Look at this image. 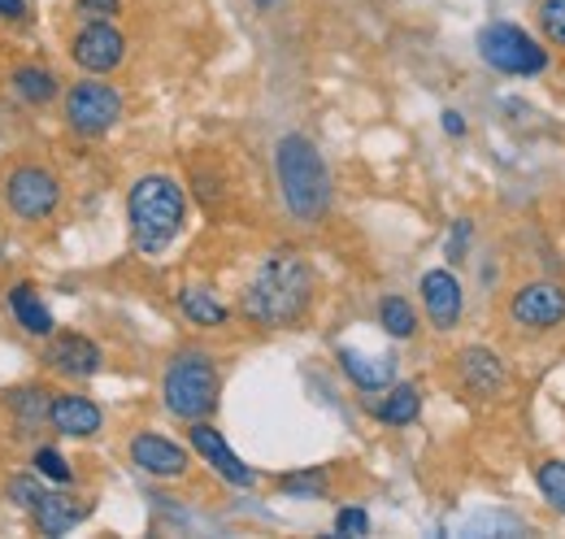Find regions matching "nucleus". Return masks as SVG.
<instances>
[{
	"label": "nucleus",
	"instance_id": "a878e982",
	"mask_svg": "<svg viewBox=\"0 0 565 539\" xmlns=\"http://www.w3.org/2000/svg\"><path fill=\"white\" fill-rule=\"evenodd\" d=\"M31 466H35V474H40V478H49V483H57V487H71V483H74L71 462H66L57 448H35Z\"/></svg>",
	"mask_w": 565,
	"mask_h": 539
},
{
	"label": "nucleus",
	"instance_id": "5701e85b",
	"mask_svg": "<svg viewBox=\"0 0 565 539\" xmlns=\"http://www.w3.org/2000/svg\"><path fill=\"white\" fill-rule=\"evenodd\" d=\"M9 409H13V418H18V422L40 426V422H49L53 392H49V388H18V392H9Z\"/></svg>",
	"mask_w": 565,
	"mask_h": 539
},
{
	"label": "nucleus",
	"instance_id": "b1692460",
	"mask_svg": "<svg viewBox=\"0 0 565 539\" xmlns=\"http://www.w3.org/2000/svg\"><path fill=\"white\" fill-rule=\"evenodd\" d=\"M279 487L287 496H296V500H322L327 496V471L322 466H309V471L282 474Z\"/></svg>",
	"mask_w": 565,
	"mask_h": 539
},
{
	"label": "nucleus",
	"instance_id": "20e7f679",
	"mask_svg": "<svg viewBox=\"0 0 565 539\" xmlns=\"http://www.w3.org/2000/svg\"><path fill=\"white\" fill-rule=\"evenodd\" d=\"M222 397V379H217V366H213L210 352L201 348H183L170 366H166V379H161V404L183 418V422H201L217 409Z\"/></svg>",
	"mask_w": 565,
	"mask_h": 539
},
{
	"label": "nucleus",
	"instance_id": "dca6fc26",
	"mask_svg": "<svg viewBox=\"0 0 565 539\" xmlns=\"http://www.w3.org/2000/svg\"><path fill=\"white\" fill-rule=\"evenodd\" d=\"M83 518H92V500L62 496V492H44V500L31 509V522H35L44 536H71Z\"/></svg>",
	"mask_w": 565,
	"mask_h": 539
},
{
	"label": "nucleus",
	"instance_id": "bb28decb",
	"mask_svg": "<svg viewBox=\"0 0 565 539\" xmlns=\"http://www.w3.org/2000/svg\"><path fill=\"white\" fill-rule=\"evenodd\" d=\"M540 27H544L548 44L565 49V0H544L540 4Z\"/></svg>",
	"mask_w": 565,
	"mask_h": 539
},
{
	"label": "nucleus",
	"instance_id": "6ab92c4d",
	"mask_svg": "<svg viewBox=\"0 0 565 539\" xmlns=\"http://www.w3.org/2000/svg\"><path fill=\"white\" fill-rule=\"evenodd\" d=\"M418 413H423V392L414 383H392L387 397L374 404V418L383 426H409V422H418Z\"/></svg>",
	"mask_w": 565,
	"mask_h": 539
},
{
	"label": "nucleus",
	"instance_id": "39448f33",
	"mask_svg": "<svg viewBox=\"0 0 565 539\" xmlns=\"http://www.w3.org/2000/svg\"><path fill=\"white\" fill-rule=\"evenodd\" d=\"M479 57L509 78H531L548 70V49H540L522 27L513 22H488L479 31Z\"/></svg>",
	"mask_w": 565,
	"mask_h": 539
},
{
	"label": "nucleus",
	"instance_id": "f03ea898",
	"mask_svg": "<svg viewBox=\"0 0 565 539\" xmlns=\"http://www.w3.org/2000/svg\"><path fill=\"white\" fill-rule=\"evenodd\" d=\"M275 175H279L282 204L296 222H318L331 209V175L313 139L282 135L275 144Z\"/></svg>",
	"mask_w": 565,
	"mask_h": 539
},
{
	"label": "nucleus",
	"instance_id": "c85d7f7f",
	"mask_svg": "<svg viewBox=\"0 0 565 539\" xmlns=\"http://www.w3.org/2000/svg\"><path fill=\"white\" fill-rule=\"evenodd\" d=\"M9 500L18 505V509H35L40 500H44V487H40V478H26V474H18V478H9Z\"/></svg>",
	"mask_w": 565,
	"mask_h": 539
},
{
	"label": "nucleus",
	"instance_id": "a211bd4d",
	"mask_svg": "<svg viewBox=\"0 0 565 539\" xmlns=\"http://www.w3.org/2000/svg\"><path fill=\"white\" fill-rule=\"evenodd\" d=\"M335 361H340V370L353 379L356 392H387V388L396 383V361H392V357H365V352H356V348H340Z\"/></svg>",
	"mask_w": 565,
	"mask_h": 539
},
{
	"label": "nucleus",
	"instance_id": "423d86ee",
	"mask_svg": "<svg viewBox=\"0 0 565 539\" xmlns=\"http://www.w3.org/2000/svg\"><path fill=\"white\" fill-rule=\"evenodd\" d=\"M62 204V179L49 170V166H35V161H22L9 170L4 179V209L22 222H44L53 218Z\"/></svg>",
	"mask_w": 565,
	"mask_h": 539
},
{
	"label": "nucleus",
	"instance_id": "f704fd0d",
	"mask_svg": "<svg viewBox=\"0 0 565 539\" xmlns=\"http://www.w3.org/2000/svg\"><path fill=\"white\" fill-rule=\"evenodd\" d=\"M257 4H270V0H257Z\"/></svg>",
	"mask_w": 565,
	"mask_h": 539
},
{
	"label": "nucleus",
	"instance_id": "7c9ffc66",
	"mask_svg": "<svg viewBox=\"0 0 565 539\" xmlns=\"http://www.w3.org/2000/svg\"><path fill=\"white\" fill-rule=\"evenodd\" d=\"M74 9H78V18H87V22H109V18L122 13V0H74Z\"/></svg>",
	"mask_w": 565,
	"mask_h": 539
},
{
	"label": "nucleus",
	"instance_id": "0eeeda50",
	"mask_svg": "<svg viewBox=\"0 0 565 539\" xmlns=\"http://www.w3.org/2000/svg\"><path fill=\"white\" fill-rule=\"evenodd\" d=\"M118 118H122V92L114 83H100L92 74L66 92V127L74 135H87V139L105 135L109 127H118Z\"/></svg>",
	"mask_w": 565,
	"mask_h": 539
},
{
	"label": "nucleus",
	"instance_id": "6e6552de",
	"mask_svg": "<svg viewBox=\"0 0 565 539\" xmlns=\"http://www.w3.org/2000/svg\"><path fill=\"white\" fill-rule=\"evenodd\" d=\"M509 323L526 336H544V331H557L565 323V283L557 278H535V283H522L509 300Z\"/></svg>",
	"mask_w": 565,
	"mask_h": 539
},
{
	"label": "nucleus",
	"instance_id": "1a4fd4ad",
	"mask_svg": "<svg viewBox=\"0 0 565 539\" xmlns=\"http://www.w3.org/2000/svg\"><path fill=\"white\" fill-rule=\"evenodd\" d=\"M71 57L83 74H109L127 57V35L114 22H83V31L71 40Z\"/></svg>",
	"mask_w": 565,
	"mask_h": 539
},
{
	"label": "nucleus",
	"instance_id": "4468645a",
	"mask_svg": "<svg viewBox=\"0 0 565 539\" xmlns=\"http://www.w3.org/2000/svg\"><path fill=\"white\" fill-rule=\"evenodd\" d=\"M100 361H105V352L87 336H53V344L44 348V366L62 379H92L100 370Z\"/></svg>",
	"mask_w": 565,
	"mask_h": 539
},
{
	"label": "nucleus",
	"instance_id": "f257e3e1",
	"mask_svg": "<svg viewBox=\"0 0 565 539\" xmlns=\"http://www.w3.org/2000/svg\"><path fill=\"white\" fill-rule=\"evenodd\" d=\"M309 300H313V270H309V262L296 249H275L257 266V274L248 278L239 309H244V318L253 327L287 331L309 314Z\"/></svg>",
	"mask_w": 565,
	"mask_h": 539
},
{
	"label": "nucleus",
	"instance_id": "9b49d317",
	"mask_svg": "<svg viewBox=\"0 0 565 539\" xmlns=\"http://www.w3.org/2000/svg\"><path fill=\"white\" fill-rule=\"evenodd\" d=\"M423 305H426V318L435 331H452L461 323V309H466V296H461V283L452 270H426L423 283Z\"/></svg>",
	"mask_w": 565,
	"mask_h": 539
},
{
	"label": "nucleus",
	"instance_id": "412c9836",
	"mask_svg": "<svg viewBox=\"0 0 565 539\" xmlns=\"http://www.w3.org/2000/svg\"><path fill=\"white\" fill-rule=\"evenodd\" d=\"M13 92L26 105H49L57 96V74L49 66H18L13 70Z\"/></svg>",
	"mask_w": 565,
	"mask_h": 539
},
{
	"label": "nucleus",
	"instance_id": "2f4dec72",
	"mask_svg": "<svg viewBox=\"0 0 565 539\" xmlns=\"http://www.w3.org/2000/svg\"><path fill=\"white\" fill-rule=\"evenodd\" d=\"M466 531H509L513 536V531H522V522H513V518H475Z\"/></svg>",
	"mask_w": 565,
	"mask_h": 539
},
{
	"label": "nucleus",
	"instance_id": "f3484780",
	"mask_svg": "<svg viewBox=\"0 0 565 539\" xmlns=\"http://www.w3.org/2000/svg\"><path fill=\"white\" fill-rule=\"evenodd\" d=\"M4 305H9V314H13V323L26 331V336L35 339H53L57 331V323H53V314H49V305H44V296L31 287V283H13L9 287V296H4Z\"/></svg>",
	"mask_w": 565,
	"mask_h": 539
},
{
	"label": "nucleus",
	"instance_id": "393cba45",
	"mask_svg": "<svg viewBox=\"0 0 565 539\" xmlns=\"http://www.w3.org/2000/svg\"><path fill=\"white\" fill-rule=\"evenodd\" d=\"M535 483H540L544 500L565 518V462H540L535 466Z\"/></svg>",
	"mask_w": 565,
	"mask_h": 539
},
{
	"label": "nucleus",
	"instance_id": "72a5a7b5",
	"mask_svg": "<svg viewBox=\"0 0 565 539\" xmlns=\"http://www.w3.org/2000/svg\"><path fill=\"white\" fill-rule=\"evenodd\" d=\"M444 131L452 135V139H461V135H466V118H461L457 109H444Z\"/></svg>",
	"mask_w": 565,
	"mask_h": 539
},
{
	"label": "nucleus",
	"instance_id": "7ed1b4c3",
	"mask_svg": "<svg viewBox=\"0 0 565 539\" xmlns=\"http://www.w3.org/2000/svg\"><path fill=\"white\" fill-rule=\"evenodd\" d=\"M127 218H131L136 249L143 257H157L179 240L183 218H188V197L170 175H143L127 197Z\"/></svg>",
	"mask_w": 565,
	"mask_h": 539
},
{
	"label": "nucleus",
	"instance_id": "9d476101",
	"mask_svg": "<svg viewBox=\"0 0 565 539\" xmlns=\"http://www.w3.org/2000/svg\"><path fill=\"white\" fill-rule=\"evenodd\" d=\"M188 440H192V453H196V457H201V462H205L222 483H231V487H253V483H257V471H253V466H244V462L231 453V444L222 440V431L210 426L205 418H201V422H192Z\"/></svg>",
	"mask_w": 565,
	"mask_h": 539
},
{
	"label": "nucleus",
	"instance_id": "4be33fe9",
	"mask_svg": "<svg viewBox=\"0 0 565 539\" xmlns=\"http://www.w3.org/2000/svg\"><path fill=\"white\" fill-rule=\"evenodd\" d=\"M379 327L392 339H414L418 336V314L405 296H383L379 300Z\"/></svg>",
	"mask_w": 565,
	"mask_h": 539
},
{
	"label": "nucleus",
	"instance_id": "aec40b11",
	"mask_svg": "<svg viewBox=\"0 0 565 539\" xmlns=\"http://www.w3.org/2000/svg\"><path fill=\"white\" fill-rule=\"evenodd\" d=\"M179 309L192 327H226L231 309L213 296L210 287H179Z\"/></svg>",
	"mask_w": 565,
	"mask_h": 539
},
{
	"label": "nucleus",
	"instance_id": "ddd939ff",
	"mask_svg": "<svg viewBox=\"0 0 565 539\" xmlns=\"http://www.w3.org/2000/svg\"><path fill=\"white\" fill-rule=\"evenodd\" d=\"M49 422H53V431H62L66 440H92V435H100L105 413H100V404L92 401V397H83V392H53Z\"/></svg>",
	"mask_w": 565,
	"mask_h": 539
},
{
	"label": "nucleus",
	"instance_id": "f8f14e48",
	"mask_svg": "<svg viewBox=\"0 0 565 539\" xmlns=\"http://www.w3.org/2000/svg\"><path fill=\"white\" fill-rule=\"evenodd\" d=\"M457 379H461V388H466L470 397H483V401L500 397L504 383H509L504 361L495 357L492 348H483V344H470V348L457 352Z\"/></svg>",
	"mask_w": 565,
	"mask_h": 539
},
{
	"label": "nucleus",
	"instance_id": "c756f323",
	"mask_svg": "<svg viewBox=\"0 0 565 539\" xmlns=\"http://www.w3.org/2000/svg\"><path fill=\"white\" fill-rule=\"evenodd\" d=\"M365 531H370V514H365L361 505H349V509L335 514V536L356 539V536H365Z\"/></svg>",
	"mask_w": 565,
	"mask_h": 539
},
{
	"label": "nucleus",
	"instance_id": "473e14b6",
	"mask_svg": "<svg viewBox=\"0 0 565 539\" xmlns=\"http://www.w3.org/2000/svg\"><path fill=\"white\" fill-rule=\"evenodd\" d=\"M26 13H31L26 0H0V22H22Z\"/></svg>",
	"mask_w": 565,
	"mask_h": 539
},
{
	"label": "nucleus",
	"instance_id": "cd10ccee",
	"mask_svg": "<svg viewBox=\"0 0 565 539\" xmlns=\"http://www.w3.org/2000/svg\"><path fill=\"white\" fill-rule=\"evenodd\" d=\"M470 240H475V222L470 218H457L452 222V231H448V244H444V257L457 266V262H466V253H470Z\"/></svg>",
	"mask_w": 565,
	"mask_h": 539
},
{
	"label": "nucleus",
	"instance_id": "2eb2a0df",
	"mask_svg": "<svg viewBox=\"0 0 565 539\" xmlns=\"http://www.w3.org/2000/svg\"><path fill=\"white\" fill-rule=\"evenodd\" d=\"M131 462L140 466L143 474H152V478H183L188 474V448H179L174 440H166V435H157V431H140L136 440H131Z\"/></svg>",
	"mask_w": 565,
	"mask_h": 539
}]
</instances>
